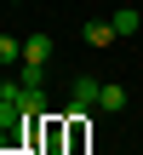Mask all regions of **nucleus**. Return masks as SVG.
<instances>
[{
	"instance_id": "obj_6",
	"label": "nucleus",
	"mask_w": 143,
	"mask_h": 155,
	"mask_svg": "<svg viewBox=\"0 0 143 155\" xmlns=\"http://www.w3.org/2000/svg\"><path fill=\"white\" fill-rule=\"evenodd\" d=\"M17 81H23V86H40V81H46V63H17Z\"/></svg>"
},
{
	"instance_id": "obj_1",
	"label": "nucleus",
	"mask_w": 143,
	"mask_h": 155,
	"mask_svg": "<svg viewBox=\"0 0 143 155\" xmlns=\"http://www.w3.org/2000/svg\"><path fill=\"white\" fill-rule=\"evenodd\" d=\"M97 92H103V86H97L92 75H75V86H69V98H75V109H92V104H97Z\"/></svg>"
},
{
	"instance_id": "obj_8",
	"label": "nucleus",
	"mask_w": 143,
	"mask_h": 155,
	"mask_svg": "<svg viewBox=\"0 0 143 155\" xmlns=\"http://www.w3.org/2000/svg\"><path fill=\"white\" fill-rule=\"evenodd\" d=\"M0 155H23V150H6V144H0Z\"/></svg>"
},
{
	"instance_id": "obj_9",
	"label": "nucleus",
	"mask_w": 143,
	"mask_h": 155,
	"mask_svg": "<svg viewBox=\"0 0 143 155\" xmlns=\"http://www.w3.org/2000/svg\"><path fill=\"white\" fill-rule=\"evenodd\" d=\"M63 155H69V150H63Z\"/></svg>"
},
{
	"instance_id": "obj_4",
	"label": "nucleus",
	"mask_w": 143,
	"mask_h": 155,
	"mask_svg": "<svg viewBox=\"0 0 143 155\" xmlns=\"http://www.w3.org/2000/svg\"><path fill=\"white\" fill-rule=\"evenodd\" d=\"M97 109H126V86H115V81H109V86L97 92Z\"/></svg>"
},
{
	"instance_id": "obj_2",
	"label": "nucleus",
	"mask_w": 143,
	"mask_h": 155,
	"mask_svg": "<svg viewBox=\"0 0 143 155\" xmlns=\"http://www.w3.org/2000/svg\"><path fill=\"white\" fill-rule=\"evenodd\" d=\"M80 35H86V46H92V52H103V46H115V40H120V35H115V23H86Z\"/></svg>"
},
{
	"instance_id": "obj_5",
	"label": "nucleus",
	"mask_w": 143,
	"mask_h": 155,
	"mask_svg": "<svg viewBox=\"0 0 143 155\" xmlns=\"http://www.w3.org/2000/svg\"><path fill=\"white\" fill-rule=\"evenodd\" d=\"M109 23H115V35H138V12H132V6H120Z\"/></svg>"
},
{
	"instance_id": "obj_7",
	"label": "nucleus",
	"mask_w": 143,
	"mask_h": 155,
	"mask_svg": "<svg viewBox=\"0 0 143 155\" xmlns=\"http://www.w3.org/2000/svg\"><path fill=\"white\" fill-rule=\"evenodd\" d=\"M0 63H23V40H11V35H0Z\"/></svg>"
},
{
	"instance_id": "obj_3",
	"label": "nucleus",
	"mask_w": 143,
	"mask_h": 155,
	"mask_svg": "<svg viewBox=\"0 0 143 155\" xmlns=\"http://www.w3.org/2000/svg\"><path fill=\"white\" fill-rule=\"evenodd\" d=\"M46 58H52V40L46 35H29L23 40V63H46Z\"/></svg>"
}]
</instances>
